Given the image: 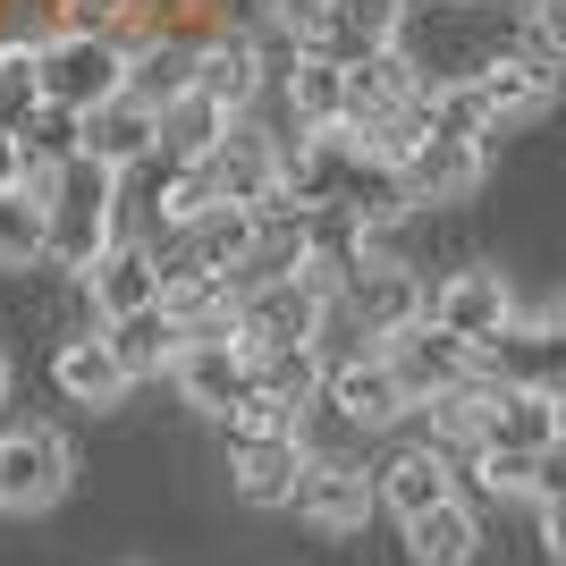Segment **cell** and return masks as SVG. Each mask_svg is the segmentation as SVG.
Masks as SVG:
<instances>
[{
  "label": "cell",
  "mask_w": 566,
  "mask_h": 566,
  "mask_svg": "<svg viewBox=\"0 0 566 566\" xmlns=\"http://www.w3.org/2000/svg\"><path fill=\"white\" fill-rule=\"evenodd\" d=\"M25 195L43 203V262L34 271H94V254L111 245V195H118V169L85 161L76 153L69 169H34L25 178Z\"/></svg>",
  "instance_id": "cell-1"
},
{
  "label": "cell",
  "mask_w": 566,
  "mask_h": 566,
  "mask_svg": "<svg viewBox=\"0 0 566 566\" xmlns=\"http://www.w3.org/2000/svg\"><path fill=\"white\" fill-rule=\"evenodd\" d=\"M118 85H127V43H111V34H43L34 43V94L60 102V111L85 118Z\"/></svg>",
  "instance_id": "cell-2"
},
{
  "label": "cell",
  "mask_w": 566,
  "mask_h": 566,
  "mask_svg": "<svg viewBox=\"0 0 566 566\" xmlns=\"http://www.w3.org/2000/svg\"><path fill=\"white\" fill-rule=\"evenodd\" d=\"M322 313H331V280L322 271H287V280H262L237 296V347H305L313 331H322Z\"/></svg>",
  "instance_id": "cell-3"
},
{
  "label": "cell",
  "mask_w": 566,
  "mask_h": 566,
  "mask_svg": "<svg viewBox=\"0 0 566 566\" xmlns=\"http://www.w3.org/2000/svg\"><path fill=\"white\" fill-rule=\"evenodd\" d=\"M465 423H473V449L482 457H542L566 431V406L533 398V389H507V380H473Z\"/></svg>",
  "instance_id": "cell-4"
},
{
  "label": "cell",
  "mask_w": 566,
  "mask_h": 566,
  "mask_svg": "<svg viewBox=\"0 0 566 566\" xmlns=\"http://www.w3.org/2000/svg\"><path fill=\"white\" fill-rule=\"evenodd\" d=\"M482 169H491V144H482V136H449V127H431V136L398 161L406 212H449V203H473V195H482Z\"/></svg>",
  "instance_id": "cell-5"
},
{
  "label": "cell",
  "mask_w": 566,
  "mask_h": 566,
  "mask_svg": "<svg viewBox=\"0 0 566 566\" xmlns=\"http://www.w3.org/2000/svg\"><path fill=\"white\" fill-rule=\"evenodd\" d=\"M380 364L398 373V389L415 406H431V398H449V389H465V380H482L473 347L449 338L440 322H406V331H389V338H380Z\"/></svg>",
  "instance_id": "cell-6"
},
{
  "label": "cell",
  "mask_w": 566,
  "mask_h": 566,
  "mask_svg": "<svg viewBox=\"0 0 566 566\" xmlns=\"http://www.w3.org/2000/svg\"><path fill=\"white\" fill-rule=\"evenodd\" d=\"M76 482V449L60 431H0V507L9 516H43L51 499H69Z\"/></svg>",
  "instance_id": "cell-7"
},
{
  "label": "cell",
  "mask_w": 566,
  "mask_h": 566,
  "mask_svg": "<svg viewBox=\"0 0 566 566\" xmlns=\"http://www.w3.org/2000/svg\"><path fill=\"white\" fill-rule=\"evenodd\" d=\"M287 507L322 533V542H355L364 533V516H373V473L355 465V457H305V473H296V491H287Z\"/></svg>",
  "instance_id": "cell-8"
},
{
  "label": "cell",
  "mask_w": 566,
  "mask_h": 566,
  "mask_svg": "<svg viewBox=\"0 0 566 566\" xmlns=\"http://www.w3.org/2000/svg\"><path fill=\"white\" fill-rule=\"evenodd\" d=\"M473 364H482V380H507V389L566 406V331H549V322H507L499 338L473 347Z\"/></svg>",
  "instance_id": "cell-9"
},
{
  "label": "cell",
  "mask_w": 566,
  "mask_h": 566,
  "mask_svg": "<svg viewBox=\"0 0 566 566\" xmlns=\"http://www.w3.org/2000/svg\"><path fill=\"white\" fill-rule=\"evenodd\" d=\"M423 322H440L449 338L482 347V338H499L516 322V296H507V280H499L491 262H465V271H449V280L423 296Z\"/></svg>",
  "instance_id": "cell-10"
},
{
  "label": "cell",
  "mask_w": 566,
  "mask_h": 566,
  "mask_svg": "<svg viewBox=\"0 0 566 566\" xmlns=\"http://www.w3.org/2000/svg\"><path fill=\"white\" fill-rule=\"evenodd\" d=\"M169 380H178V406H195V415H229L245 389H254V364H245V347H237V331L229 338H195V347H178L169 355Z\"/></svg>",
  "instance_id": "cell-11"
},
{
  "label": "cell",
  "mask_w": 566,
  "mask_h": 566,
  "mask_svg": "<svg viewBox=\"0 0 566 566\" xmlns=\"http://www.w3.org/2000/svg\"><path fill=\"white\" fill-rule=\"evenodd\" d=\"M203 178H212L220 203H245V212H262V203H280V144L262 136V127H245V118H237L229 136L203 153Z\"/></svg>",
  "instance_id": "cell-12"
},
{
  "label": "cell",
  "mask_w": 566,
  "mask_h": 566,
  "mask_svg": "<svg viewBox=\"0 0 566 566\" xmlns=\"http://www.w3.org/2000/svg\"><path fill=\"white\" fill-rule=\"evenodd\" d=\"M398 34H406V0H322V18L305 25V43L331 51L338 69H355V60L389 51Z\"/></svg>",
  "instance_id": "cell-13"
},
{
  "label": "cell",
  "mask_w": 566,
  "mask_h": 566,
  "mask_svg": "<svg viewBox=\"0 0 566 566\" xmlns=\"http://www.w3.org/2000/svg\"><path fill=\"white\" fill-rule=\"evenodd\" d=\"M322 398H331L338 415L364 431V440H373V431H398L406 415H415V398H406L398 373L380 364V347H373V355H355V364H338V373H322Z\"/></svg>",
  "instance_id": "cell-14"
},
{
  "label": "cell",
  "mask_w": 566,
  "mask_h": 566,
  "mask_svg": "<svg viewBox=\"0 0 566 566\" xmlns=\"http://www.w3.org/2000/svg\"><path fill=\"white\" fill-rule=\"evenodd\" d=\"M195 94L220 102L229 118H245L254 94H262V43H254V34H237V25H212V34L195 43Z\"/></svg>",
  "instance_id": "cell-15"
},
{
  "label": "cell",
  "mask_w": 566,
  "mask_h": 566,
  "mask_svg": "<svg viewBox=\"0 0 566 566\" xmlns=\"http://www.w3.org/2000/svg\"><path fill=\"white\" fill-rule=\"evenodd\" d=\"M85 305L102 313V322H127V313L161 305V262H153V245H102L94 271H85Z\"/></svg>",
  "instance_id": "cell-16"
},
{
  "label": "cell",
  "mask_w": 566,
  "mask_h": 566,
  "mask_svg": "<svg viewBox=\"0 0 566 566\" xmlns=\"http://www.w3.org/2000/svg\"><path fill=\"white\" fill-rule=\"evenodd\" d=\"M51 389L69 406H94V415H111L118 398H127V373H118V355L102 331H69L60 347H51Z\"/></svg>",
  "instance_id": "cell-17"
},
{
  "label": "cell",
  "mask_w": 566,
  "mask_h": 566,
  "mask_svg": "<svg viewBox=\"0 0 566 566\" xmlns=\"http://www.w3.org/2000/svg\"><path fill=\"white\" fill-rule=\"evenodd\" d=\"M364 473H373V499L398 524L423 516V507H440V499H457V473L440 465V449H423V440H415V449H389L380 465H364Z\"/></svg>",
  "instance_id": "cell-18"
},
{
  "label": "cell",
  "mask_w": 566,
  "mask_h": 566,
  "mask_svg": "<svg viewBox=\"0 0 566 566\" xmlns=\"http://www.w3.org/2000/svg\"><path fill=\"white\" fill-rule=\"evenodd\" d=\"M76 153H85V161H102V169L153 161V111H144V102H127V94L94 102V111L76 118Z\"/></svg>",
  "instance_id": "cell-19"
},
{
  "label": "cell",
  "mask_w": 566,
  "mask_h": 566,
  "mask_svg": "<svg viewBox=\"0 0 566 566\" xmlns=\"http://www.w3.org/2000/svg\"><path fill=\"white\" fill-rule=\"evenodd\" d=\"M229 473H237V499H245V507H287L296 473H305V449H296V431L229 440Z\"/></svg>",
  "instance_id": "cell-20"
},
{
  "label": "cell",
  "mask_w": 566,
  "mask_h": 566,
  "mask_svg": "<svg viewBox=\"0 0 566 566\" xmlns=\"http://www.w3.org/2000/svg\"><path fill=\"white\" fill-rule=\"evenodd\" d=\"M398 533H406V558L415 566H473V549H482V516L465 499H440L423 516H406Z\"/></svg>",
  "instance_id": "cell-21"
},
{
  "label": "cell",
  "mask_w": 566,
  "mask_h": 566,
  "mask_svg": "<svg viewBox=\"0 0 566 566\" xmlns=\"http://www.w3.org/2000/svg\"><path fill=\"white\" fill-rule=\"evenodd\" d=\"M229 127H237V118L187 85L178 102H161V111H153V153H161V161H203V153H212Z\"/></svg>",
  "instance_id": "cell-22"
},
{
  "label": "cell",
  "mask_w": 566,
  "mask_h": 566,
  "mask_svg": "<svg viewBox=\"0 0 566 566\" xmlns=\"http://www.w3.org/2000/svg\"><path fill=\"white\" fill-rule=\"evenodd\" d=\"M287 111H296V127H338L347 118V69L331 51L296 43V60H287Z\"/></svg>",
  "instance_id": "cell-23"
},
{
  "label": "cell",
  "mask_w": 566,
  "mask_h": 566,
  "mask_svg": "<svg viewBox=\"0 0 566 566\" xmlns=\"http://www.w3.org/2000/svg\"><path fill=\"white\" fill-rule=\"evenodd\" d=\"M102 338H111V355H118V373H127V389H136V380H153V373H169V355L187 347V338H178V322H169L161 305L127 313V322H102Z\"/></svg>",
  "instance_id": "cell-24"
},
{
  "label": "cell",
  "mask_w": 566,
  "mask_h": 566,
  "mask_svg": "<svg viewBox=\"0 0 566 566\" xmlns=\"http://www.w3.org/2000/svg\"><path fill=\"white\" fill-rule=\"evenodd\" d=\"M18 153H25V178H34V169H69L76 161V111L34 102V111L18 118Z\"/></svg>",
  "instance_id": "cell-25"
},
{
  "label": "cell",
  "mask_w": 566,
  "mask_h": 566,
  "mask_svg": "<svg viewBox=\"0 0 566 566\" xmlns=\"http://www.w3.org/2000/svg\"><path fill=\"white\" fill-rule=\"evenodd\" d=\"M245 364H254V389H271L280 406H305L313 389H322V364H313V347H254Z\"/></svg>",
  "instance_id": "cell-26"
},
{
  "label": "cell",
  "mask_w": 566,
  "mask_h": 566,
  "mask_svg": "<svg viewBox=\"0 0 566 566\" xmlns=\"http://www.w3.org/2000/svg\"><path fill=\"white\" fill-rule=\"evenodd\" d=\"M0 262H9V271H34V262H43V203L25 187H0Z\"/></svg>",
  "instance_id": "cell-27"
},
{
  "label": "cell",
  "mask_w": 566,
  "mask_h": 566,
  "mask_svg": "<svg viewBox=\"0 0 566 566\" xmlns=\"http://www.w3.org/2000/svg\"><path fill=\"white\" fill-rule=\"evenodd\" d=\"M34 102V34H0V127H18Z\"/></svg>",
  "instance_id": "cell-28"
},
{
  "label": "cell",
  "mask_w": 566,
  "mask_h": 566,
  "mask_svg": "<svg viewBox=\"0 0 566 566\" xmlns=\"http://www.w3.org/2000/svg\"><path fill=\"white\" fill-rule=\"evenodd\" d=\"M524 34H533L542 60H558V69H566V0H524Z\"/></svg>",
  "instance_id": "cell-29"
},
{
  "label": "cell",
  "mask_w": 566,
  "mask_h": 566,
  "mask_svg": "<svg viewBox=\"0 0 566 566\" xmlns=\"http://www.w3.org/2000/svg\"><path fill=\"white\" fill-rule=\"evenodd\" d=\"M533 499H566V431L533 457Z\"/></svg>",
  "instance_id": "cell-30"
},
{
  "label": "cell",
  "mask_w": 566,
  "mask_h": 566,
  "mask_svg": "<svg viewBox=\"0 0 566 566\" xmlns=\"http://www.w3.org/2000/svg\"><path fill=\"white\" fill-rule=\"evenodd\" d=\"M254 9H262L271 25H280V34H296V43H305V25L322 18V0H254Z\"/></svg>",
  "instance_id": "cell-31"
},
{
  "label": "cell",
  "mask_w": 566,
  "mask_h": 566,
  "mask_svg": "<svg viewBox=\"0 0 566 566\" xmlns=\"http://www.w3.org/2000/svg\"><path fill=\"white\" fill-rule=\"evenodd\" d=\"M542 549L566 566V499H542Z\"/></svg>",
  "instance_id": "cell-32"
},
{
  "label": "cell",
  "mask_w": 566,
  "mask_h": 566,
  "mask_svg": "<svg viewBox=\"0 0 566 566\" xmlns=\"http://www.w3.org/2000/svg\"><path fill=\"white\" fill-rule=\"evenodd\" d=\"M0 187H25V153H18V127H0Z\"/></svg>",
  "instance_id": "cell-33"
},
{
  "label": "cell",
  "mask_w": 566,
  "mask_h": 566,
  "mask_svg": "<svg viewBox=\"0 0 566 566\" xmlns=\"http://www.w3.org/2000/svg\"><path fill=\"white\" fill-rule=\"evenodd\" d=\"M542 322H549V331H566V296H558V305H549V313H542Z\"/></svg>",
  "instance_id": "cell-34"
},
{
  "label": "cell",
  "mask_w": 566,
  "mask_h": 566,
  "mask_svg": "<svg viewBox=\"0 0 566 566\" xmlns=\"http://www.w3.org/2000/svg\"><path fill=\"white\" fill-rule=\"evenodd\" d=\"M0 398H9V355H0Z\"/></svg>",
  "instance_id": "cell-35"
}]
</instances>
